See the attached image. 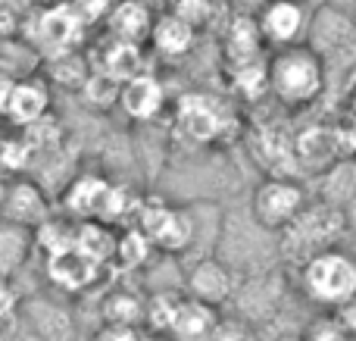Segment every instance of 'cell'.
<instances>
[{"label": "cell", "instance_id": "6da1fadb", "mask_svg": "<svg viewBox=\"0 0 356 341\" xmlns=\"http://www.w3.org/2000/svg\"><path fill=\"white\" fill-rule=\"evenodd\" d=\"M328 81L325 56L313 44L282 47L269 60V94L288 110H307L322 97Z\"/></svg>", "mask_w": 356, "mask_h": 341}, {"label": "cell", "instance_id": "7a4b0ae2", "mask_svg": "<svg viewBox=\"0 0 356 341\" xmlns=\"http://www.w3.org/2000/svg\"><path fill=\"white\" fill-rule=\"evenodd\" d=\"M347 235L344 210L325 204V200H309L300 210V216L278 232V257L294 267H303L309 257L322 254L328 248H338Z\"/></svg>", "mask_w": 356, "mask_h": 341}, {"label": "cell", "instance_id": "3957f363", "mask_svg": "<svg viewBox=\"0 0 356 341\" xmlns=\"http://www.w3.org/2000/svg\"><path fill=\"white\" fill-rule=\"evenodd\" d=\"M300 294L319 310H338L356 298V257L350 251L328 248L297 267Z\"/></svg>", "mask_w": 356, "mask_h": 341}, {"label": "cell", "instance_id": "277c9868", "mask_svg": "<svg viewBox=\"0 0 356 341\" xmlns=\"http://www.w3.org/2000/svg\"><path fill=\"white\" fill-rule=\"evenodd\" d=\"M85 31L88 25L81 22L79 13L66 0V3H50V6H29L19 38H25L38 50V56L56 60V56L75 54Z\"/></svg>", "mask_w": 356, "mask_h": 341}, {"label": "cell", "instance_id": "5b68a950", "mask_svg": "<svg viewBox=\"0 0 356 341\" xmlns=\"http://www.w3.org/2000/svg\"><path fill=\"white\" fill-rule=\"evenodd\" d=\"M309 204L307 188L291 175H269L250 194V219L263 232H282Z\"/></svg>", "mask_w": 356, "mask_h": 341}, {"label": "cell", "instance_id": "8992f818", "mask_svg": "<svg viewBox=\"0 0 356 341\" xmlns=\"http://www.w3.org/2000/svg\"><path fill=\"white\" fill-rule=\"evenodd\" d=\"M257 22L263 31V41L272 50H282L294 47V44H307L313 19H309V10L300 0H263Z\"/></svg>", "mask_w": 356, "mask_h": 341}, {"label": "cell", "instance_id": "52a82bcc", "mask_svg": "<svg viewBox=\"0 0 356 341\" xmlns=\"http://www.w3.org/2000/svg\"><path fill=\"white\" fill-rule=\"evenodd\" d=\"M184 292H188V298H197L203 304L222 307L241 292V282L234 267L222 257H200L184 276Z\"/></svg>", "mask_w": 356, "mask_h": 341}, {"label": "cell", "instance_id": "ba28073f", "mask_svg": "<svg viewBox=\"0 0 356 341\" xmlns=\"http://www.w3.org/2000/svg\"><path fill=\"white\" fill-rule=\"evenodd\" d=\"M144 235L150 238V244L166 254H184V251L194 248L197 238V223L188 210H178V207H160L156 213L144 216Z\"/></svg>", "mask_w": 356, "mask_h": 341}, {"label": "cell", "instance_id": "9c48e42d", "mask_svg": "<svg viewBox=\"0 0 356 341\" xmlns=\"http://www.w3.org/2000/svg\"><path fill=\"white\" fill-rule=\"evenodd\" d=\"M44 116H50V81L38 79V75L16 79L3 119L13 129H29V125L41 122Z\"/></svg>", "mask_w": 356, "mask_h": 341}, {"label": "cell", "instance_id": "30bf717a", "mask_svg": "<svg viewBox=\"0 0 356 341\" xmlns=\"http://www.w3.org/2000/svg\"><path fill=\"white\" fill-rule=\"evenodd\" d=\"M0 219L16 225H41L47 219V198H44L41 185L29 179L6 182L3 200H0Z\"/></svg>", "mask_w": 356, "mask_h": 341}, {"label": "cell", "instance_id": "8fae6325", "mask_svg": "<svg viewBox=\"0 0 356 341\" xmlns=\"http://www.w3.org/2000/svg\"><path fill=\"white\" fill-rule=\"evenodd\" d=\"M119 106H122L131 119H138V122H150V119H156L163 113V106H166V88L150 72H141V75H135V79L122 81Z\"/></svg>", "mask_w": 356, "mask_h": 341}, {"label": "cell", "instance_id": "7c38bea8", "mask_svg": "<svg viewBox=\"0 0 356 341\" xmlns=\"http://www.w3.org/2000/svg\"><path fill=\"white\" fill-rule=\"evenodd\" d=\"M147 44L154 47V54L163 56V60H184L197 44V29L191 22H184L181 16H175V13L166 10L156 16Z\"/></svg>", "mask_w": 356, "mask_h": 341}, {"label": "cell", "instance_id": "4fadbf2b", "mask_svg": "<svg viewBox=\"0 0 356 341\" xmlns=\"http://www.w3.org/2000/svg\"><path fill=\"white\" fill-rule=\"evenodd\" d=\"M154 22H156V16L150 13L147 0H116V6L110 10L104 25L110 29L113 38L144 44V41H150Z\"/></svg>", "mask_w": 356, "mask_h": 341}, {"label": "cell", "instance_id": "5bb4252c", "mask_svg": "<svg viewBox=\"0 0 356 341\" xmlns=\"http://www.w3.org/2000/svg\"><path fill=\"white\" fill-rule=\"evenodd\" d=\"M213 335H219V307L203 304L197 298H184L169 338L172 341H209Z\"/></svg>", "mask_w": 356, "mask_h": 341}, {"label": "cell", "instance_id": "9a60e30c", "mask_svg": "<svg viewBox=\"0 0 356 341\" xmlns=\"http://www.w3.org/2000/svg\"><path fill=\"white\" fill-rule=\"evenodd\" d=\"M316 198L338 207V210H344L356 198V157H338L325 169H319Z\"/></svg>", "mask_w": 356, "mask_h": 341}, {"label": "cell", "instance_id": "2e32d148", "mask_svg": "<svg viewBox=\"0 0 356 341\" xmlns=\"http://www.w3.org/2000/svg\"><path fill=\"white\" fill-rule=\"evenodd\" d=\"M25 326L38 335V341H72V317L69 310L35 298L25 304Z\"/></svg>", "mask_w": 356, "mask_h": 341}, {"label": "cell", "instance_id": "e0dca14e", "mask_svg": "<svg viewBox=\"0 0 356 341\" xmlns=\"http://www.w3.org/2000/svg\"><path fill=\"white\" fill-rule=\"evenodd\" d=\"M29 244L31 238L25 225L0 219V276H13L22 267V260L29 257Z\"/></svg>", "mask_w": 356, "mask_h": 341}, {"label": "cell", "instance_id": "ac0fdd59", "mask_svg": "<svg viewBox=\"0 0 356 341\" xmlns=\"http://www.w3.org/2000/svg\"><path fill=\"white\" fill-rule=\"evenodd\" d=\"M184 298L178 292H156L147 298V310H144V326L154 335H169L175 326V317L181 310Z\"/></svg>", "mask_w": 356, "mask_h": 341}, {"label": "cell", "instance_id": "d6986e66", "mask_svg": "<svg viewBox=\"0 0 356 341\" xmlns=\"http://www.w3.org/2000/svg\"><path fill=\"white\" fill-rule=\"evenodd\" d=\"M100 310H104V323L141 326L144 310H147V298H138L135 292H113L110 298L100 304Z\"/></svg>", "mask_w": 356, "mask_h": 341}, {"label": "cell", "instance_id": "ffe728a7", "mask_svg": "<svg viewBox=\"0 0 356 341\" xmlns=\"http://www.w3.org/2000/svg\"><path fill=\"white\" fill-rule=\"evenodd\" d=\"M106 198H110V185L104 179H79L75 185H69L66 191V204L72 210H85V213H97L104 210Z\"/></svg>", "mask_w": 356, "mask_h": 341}, {"label": "cell", "instance_id": "44dd1931", "mask_svg": "<svg viewBox=\"0 0 356 341\" xmlns=\"http://www.w3.org/2000/svg\"><path fill=\"white\" fill-rule=\"evenodd\" d=\"M303 338L307 341H353V332H347L344 323L332 310H322L319 317H313L303 326Z\"/></svg>", "mask_w": 356, "mask_h": 341}, {"label": "cell", "instance_id": "7402d4cb", "mask_svg": "<svg viewBox=\"0 0 356 341\" xmlns=\"http://www.w3.org/2000/svg\"><path fill=\"white\" fill-rule=\"evenodd\" d=\"M166 10L181 16L184 22H191L197 31L207 29L209 19L216 13V0H166Z\"/></svg>", "mask_w": 356, "mask_h": 341}, {"label": "cell", "instance_id": "603a6c76", "mask_svg": "<svg viewBox=\"0 0 356 341\" xmlns=\"http://www.w3.org/2000/svg\"><path fill=\"white\" fill-rule=\"evenodd\" d=\"M25 13H29V0H0V41L22 35Z\"/></svg>", "mask_w": 356, "mask_h": 341}, {"label": "cell", "instance_id": "cb8c5ba5", "mask_svg": "<svg viewBox=\"0 0 356 341\" xmlns=\"http://www.w3.org/2000/svg\"><path fill=\"white\" fill-rule=\"evenodd\" d=\"M72 3V10L79 13V19L91 29V25H104L106 16H110V10L116 6V0H69Z\"/></svg>", "mask_w": 356, "mask_h": 341}, {"label": "cell", "instance_id": "d4e9b609", "mask_svg": "<svg viewBox=\"0 0 356 341\" xmlns=\"http://www.w3.org/2000/svg\"><path fill=\"white\" fill-rule=\"evenodd\" d=\"M94 341H144L138 326H122V323H104Z\"/></svg>", "mask_w": 356, "mask_h": 341}, {"label": "cell", "instance_id": "484cf974", "mask_svg": "<svg viewBox=\"0 0 356 341\" xmlns=\"http://www.w3.org/2000/svg\"><path fill=\"white\" fill-rule=\"evenodd\" d=\"M332 313L341 319V323H344L347 332H353V335H356V298L347 301V304H341L338 310H332Z\"/></svg>", "mask_w": 356, "mask_h": 341}, {"label": "cell", "instance_id": "4316f807", "mask_svg": "<svg viewBox=\"0 0 356 341\" xmlns=\"http://www.w3.org/2000/svg\"><path fill=\"white\" fill-rule=\"evenodd\" d=\"M13 85H16V79H13L10 72H3V69H0V116H3V113H6V104H10Z\"/></svg>", "mask_w": 356, "mask_h": 341}, {"label": "cell", "instance_id": "83f0119b", "mask_svg": "<svg viewBox=\"0 0 356 341\" xmlns=\"http://www.w3.org/2000/svg\"><path fill=\"white\" fill-rule=\"evenodd\" d=\"M344 223H347V232H350V235H356V198L344 207Z\"/></svg>", "mask_w": 356, "mask_h": 341}, {"label": "cell", "instance_id": "f1b7e54d", "mask_svg": "<svg viewBox=\"0 0 356 341\" xmlns=\"http://www.w3.org/2000/svg\"><path fill=\"white\" fill-rule=\"evenodd\" d=\"M50 3H66V0H29V6H50Z\"/></svg>", "mask_w": 356, "mask_h": 341}, {"label": "cell", "instance_id": "f546056e", "mask_svg": "<svg viewBox=\"0 0 356 341\" xmlns=\"http://www.w3.org/2000/svg\"><path fill=\"white\" fill-rule=\"evenodd\" d=\"M275 341H307V338H303V332H300V335H278Z\"/></svg>", "mask_w": 356, "mask_h": 341}, {"label": "cell", "instance_id": "4dcf8cb0", "mask_svg": "<svg viewBox=\"0 0 356 341\" xmlns=\"http://www.w3.org/2000/svg\"><path fill=\"white\" fill-rule=\"evenodd\" d=\"M3 191H6V182L0 179V200H3Z\"/></svg>", "mask_w": 356, "mask_h": 341}, {"label": "cell", "instance_id": "1f68e13d", "mask_svg": "<svg viewBox=\"0 0 356 341\" xmlns=\"http://www.w3.org/2000/svg\"><path fill=\"white\" fill-rule=\"evenodd\" d=\"M353 341H356V335H353Z\"/></svg>", "mask_w": 356, "mask_h": 341}]
</instances>
